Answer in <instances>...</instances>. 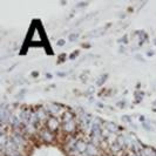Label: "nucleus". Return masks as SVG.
Wrapping results in <instances>:
<instances>
[{"mask_svg": "<svg viewBox=\"0 0 156 156\" xmlns=\"http://www.w3.org/2000/svg\"><path fill=\"white\" fill-rule=\"evenodd\" d=\"M78 38H79L78 34H71L69 35V41H75Z\"/></svg>", "mask_w": 156, "mask_h": 156, "instance_id": "6", "label": "nucleus"}, {"mask_svg": "<svg viewBox=\"0 0 156 156\" xmlns=\"http://www.w3.org/2000/svg\"><path fill=\"white\" fill-rule=\"evenodd\" d=\"M106 79H107V74H103V75H102L101 78H100L99 80H97V81H96V83H97L99 86H101V84H102V83L104 82V80H106Z\"/></svg>", "mask_w": 156, "mask_h": 156, "instance_id": "5", "label": "nucleus"}, {"mask_svg": "<svg viewBox=\"0 0 156 156\" xmlns=\"http://www.w3.org/2000/svg\"><path fill=\"white\" fill-rule=\"evenodd\" d=\"M106 127L109 129V132H116V129H117V127H116L114 123H112V122L106 123Z\"/></svg>", "mask_w": 156, "mask_h": 156, "instance_id": "4", "label": "nucleus"}, {"mask_svg": "<svg viewBox=\"0 0 156 156\" xmlns=\"http://www.w3.org/2000/svg\"><path fill=\"white\" fill-rule=\"evenodd\" d=\"M49 127H51V129H57L58 128V126H59V123L57 122V120H54V119H52V120H49Z\"/></svg>", "mask_w": 156, "mask_h": 156, "instance_id": "3", "label": "nucleus"}, {"mask_svg": "<svg viewBox=\"0 0 156 156\" xmlns=\"http://www.w3.org/2000/svg\"><path fill=\"white\" fill-rule=\"evenodd\" d=\"M9 116H11V114L7 110V108H2L1 109V121L2 122H7V120H8Z\"/></svg>", "mask_w": 156, "mask_h": 156, "instance_id": "2", "label": "nucleus"}, {"mask_svg": "<svg viewBox=\"0 0 156 156\" xmlns=\"http://www.w3.org/2000/svg\"><path fill=\"white\" fill-rule=\"evenodd\" d=\"M87 154L90 156H95L97 154V150H96V148H95V146L93 145V143H89V145H87Z\"/></svg>", "mask_w": 156, "mask_h": 156, "instance_id": "1", "label": "nucleus"}, {"mask_svg": "<svg viewBox=\"0 0 156 156\" xmlns=\"http://www.w3.org/2000/svg\"><path fill=\"white\" fill-rule=\"evenodd\" d=\"M64 44H65V40H62V39H61V40H59V41H58V46H62V45H64Z\"/></svg>", "mask_w": 156, "mask_h": 156, "instance_id": "7", "label": "nucleus"}]
</instances>
